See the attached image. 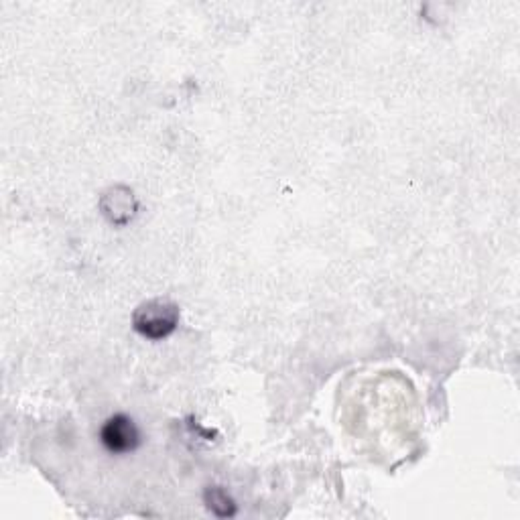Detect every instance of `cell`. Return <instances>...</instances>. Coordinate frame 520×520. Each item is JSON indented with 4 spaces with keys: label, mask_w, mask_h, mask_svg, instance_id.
<instances>
[{
    "label": "cell",
    "mask_w": 520,
    "mask_h": 520,
    "mask_svg": "<svg viewBox=\"0 0 520 520\" xmlns=\"http://www.w3.org/2000/svg\"><path fill=\"white\" fill-rule=\"evenodd\" d=\"M179 325V307L169 299H151L133 313V328L151 342L169 338Z\"/></svg>",
    "instance_id": "cell-1"
},
{
    "label": "cell",
    "mask_w": 520,
    "mask_h": 520,
    "mask_svg": "<svg viewBox=\"0 0 520 520\" xmlns=\"http://www.w3.org/2000/svg\"><path fill=\"white\" fill-rule=\"evenodd\" d=\"M100 441L112 455H126L141 447V431L137 423L124 413L112 415L100 429Z\"/></svg>",
    "instance_id": "cell-2"
},
{
    "label": "cell",
    "mask_w": 520,
    "mask_h": 520,
    "mask_svg": "<svg viewBox=\"0 0 520 520\" xmlns=\"http://www.w3.org/2000/svg\"><path fill=\"white\" fill-rule=\"evenodd\" d=\"M100 210L114 226H126L139 212V204L133 189L124 185H114L102 193Z\"/></svg>",
    "instance_id": "cell-3"
},
{
    "label": "cell",
    "mask_w": 520,
    "mask_h": 520,
    "mask_svg": "<svg viewBox=\"0 0 520 520\" xmlns=\"http://www.w3.org/2000/svg\"><path fill=\"white\" fill-rule=\"evenodd\" d=\"M204 500H206V506L210 508V512L218 518H232L236 516L238 512V506L236 502L230 498V494L220 488V486H210L206 492H204Z\"/></svg>",
    "instance_id": "cell-4"
}]
</instances>
